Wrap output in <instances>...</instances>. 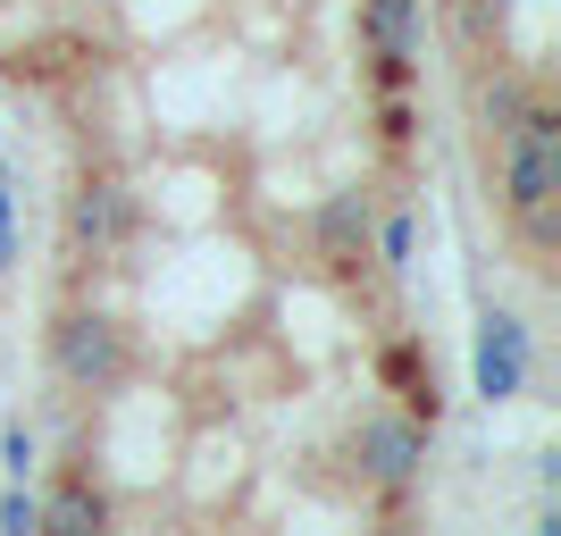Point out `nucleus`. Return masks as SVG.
I'll list each match as a JSON object with an SVG mask.
<instances>
[{
    "instance_id": "nucleus-4",
    "label": "nucleus",
    "mask_w": 561,
    "mask_h": 536,
    "mask_svg": "<svg viewBox=\"0 0 561 536\" xmlns=\"http://www.w3.org/2000/svg\"><path fill=\"white\" fill-rule=\"evenodd\" d=\"M360 34L386 59V76H402V59L420 50V0H360Z\"/></svg>"
},
{
    "instance_id": "nucleus-11",
    "label": "nucleus",
    "mask_w": 561,
    "mask_h": 536,
    "mask_svg": "<svg viewBox=\"0 0 561 536\" xmlns=\"http://www.w3.org/2000/svg\"><path fill=\"white\" fill-rule=\"evenodd\" d=\"M0 185H9V168H0Z\"/></svg>"
},
{
    "instance_id": "nucleus-7",
    "label": "nucleus",
    "mask_w": 561,
    "mask_h": 536,
    "mask_svg": "<svg viewBox=\"0 0 561 536\" xmlns=\"http://www.w3.org/2000/svg\"><path fill=\"white\" fill-rule=\"evenodd\" d=\"M319 252H328L335 269L369 260V202H360V193H335L328 210H319Z\"/></svg>"
},
{
    "instance_id": "nucleus-2",
    "label": "nucleus",
    "mask_w": 561,
    "mask_h": 536,
    "mask_svg": "<svg viewBox=\"0 0 561 536\" xmlns=\"http://www.w3.org/2000/svg\"><path fill=\"white\" fill-rule=\"evenodd\" d=\"M50 361H59V377L84 386V395H110V386H126V369H135L126 327L101 319V310H68V319L50 327Z\"/></svg>"
},
{
    "instance_id": "nucleus-6",
    "label": "nucleus",
    "mask_w": 561,
    "mask_h": 536,
    "mask_svg": "<svg viewBox=\"0 0 561 536\" xmlns=\"http://www.w3.org/2000/svg\"><path fill=\"white\" fill-rule=\"evenodd\" d=\"M68 235L84 243V252H110L117 235H126V193H117V185H84L68 202Z\"/></svg>"
},
{
    "instance_id": "nucleus-1",
    "label": "nucleus",
    "mask_w": 561,
    "mask_h": 536,
    "mask_svg": "<svg viewBox=\"0 0 561 536\" xmlns=\"http://www.w3.org/2000/svg\"><path fill=\"white\" fill-rule=\"evenodd\" d=\"M561 193V117L553 101H528L519 126L503 135V210L528 218V210H553Z\"/></svg>"
},
{
    "instance_id": "nucleus-10",
    "label": "nucleus",
    "mask_w": 561,
    "mask_h": 536,
    "mask_svg": "<svg viewBox=\"0 0 561 536\" xmlns=\"http://www.w3.org/2000/svg\"><path fill=\"white\" fill-rule=\"evenodd\" d=\"M0 528H9V536H34V528H43V494L9 487V494H0Z\"/></svg>"
},
{
    "instance_id": "nucleus-8",
    "label": "nucleus",
    "mask_w": 561,
    "mask_h": 536,
    "mask_svg": "<svg viewBox=\"0 0 561 536\" xmlns=\"http://www.w3.org/2000/svg\"><path fill=\"white\" fill-rule=\"evenodd\" d=\"M528 101H537V93H528L519 76H486V84H478V117H486L494 135H512V126H519V110H528Z\"/></svg>"
},
{
    "instance_id": "nucleus-12",
    "label": "nucleus",
    "mask_w": 561,
    "mask_h": 536,
    "mask_svg": "<svg viewBox=\"0 0 561 536\" xmlns=\"http://www.w3.org/2000/svg\"><path fill=\"white\" fill-rule=\"evenodd\" d=\"M453 9H461V0H453Z\"/></svg>"
},
{
    "instance_id": "nucleus-3",
    "label": "nucleus",
    "mask_w": 561,
    "mask_h": 536,
    "mask_svg": "<svg viewBox=\"0 0 561 536\" xmlns=\"http://www.w3.org/2000/svg\"><path fill=\"white\" fill-rule=\"evenodd\" d=\"M360 469H369L377 487H411L427 469V427L420 420H394V411H377V420H360Z\"/></svg>"
},
{
    "instance_id": "nucleus-5",
    "label": "nucleus",
    "mask_w": 561,
    "mask_h": 536,
    "mask_svg": "<svg viewBox=\"0 0 561 536\" xmlns=\"http://www.w3.org/2000/svg\"><path fill=\"white\" fill-rule=\"evenodd\" d=\"M519 377H528V335H519V319H486L478 386H486V395H519Z\"/></svg>"
},
{
    "instance_id": "nucleus-9",
    "label": "nucleus",
    "mask_w": 561,
    "mask_h": 536,
    "mask_svg": "<svg viewBox=\"0 0 561 536\" xmlns=\"http://www.w3.org/2000/svg\"><path fill=\"white\" fill-rule=\"evenodd\" d=\"M43 528H101V494L93 487H59L43 503Z\"/></svg>"
}]
</instances>
